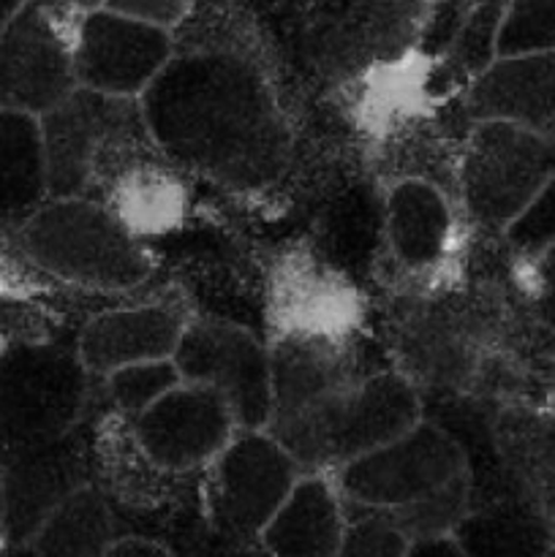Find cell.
<instances>
[{"instance_id":"cell-1","label":"cell","mask_w":555,"mask_h":557,"mask_svg":"<svg viewBox=\"0 0 555 557\" xmlns=\"http://www.w3.org/2000/svg\"><path fill=\"white\" fill-rule=\"evenodd\" d=\"M166 161L237 194L272 188L292 158V131L264 71L232 49L174 52L139 98Z\"/></svg>"},{"instance_id":"cell-2","label":"cell","mask_w":555,"mask_h":557,"mask_svg":"<svg viewBox=\"0 0 555 557\" xmlns=\"http://www.w3.org/2000/svg\"><path fill=\"white\" fill-rule=\"evenodd\" d=\"M47 158L49 199H92L128 215L139 183L161 169L139 98H114L76 87L38 117Z\"/></svg>"},{"instance_id":"cell-3","label":"cell","mask_w":555,"mask_h":557,"mask_svg":"<svg viewBox=\"0 0 555 557\" xmlns=\"http://www.w3.org/2000/svg\"><path fill=\"white\" fill-rule=\"evenodd\" d=\"M272 403L264 433L303 473H335L343 435L365 381L357 354L330 332L294 330L270 346Z\"/></svg>"},{"instance_id":"cell-4","label":"cell","mask_w":555,"mask_h":557,"mask_svg":"<svg viewBox=\"0 0 555 557\" xmlns=\"http://www.w3.org/2000/svg\"><path fill=\"white\" fill-rule=\"evenodd\" d=\"M14 245L44 275L96 292H128L152 270L134 226L92 199H47L16 223Z\"/></svg>"},{"instance_id":"cell-5","label":"cell","mask_w":555,"mask_h":557,"mask_svg":"<svg viewBox=\"0 0 555 557\" xmlns=\"http://www.w3.org/2000/svg\"><path fill=\"white\" fill-rule=\"evenodd\" d=\"M87 395L90 373L76 346L16 341L0 348V455L74 435Z\"/></svg>"},{"instance_id":"cell-6","label":"cell","mask_w":555,"mask_h":557,"mask_svg":"<svg viewBox=\"0 0 555 557\" xmlns=\"http://www.w3.org/2000/svg\"><path fill=\"white\" fill-rule=\"evenodd\" d=\"M330 476L346 504L386 515H403L449 495L471 493L466 446L452 430L428 419Z\"/></svg>"},{"instance_id":"cell-7","label":"cell","mask_w":555,"mask_h":557,"mask_svg":"<svg viewBox=\"0 0 555 557\" xmlns=\"http://www.w3.org/2000/svg\"><path fill=\"white\" fill-rule=\"evenodd\" d=\"M460 196L477 223H506L555 177V139L511 123H473L460 158Z\"/></svg>"},{"instance_id":"cell-8","label":"cell","mask_w":555,"mask_h":557,"mask_svg":"<svg viewBox=\"0 0 555 557\" xmlns=\"http://www.w3.org/2000/svg\"><path fill=\"white\" fill-rule=\"evenodd\" d=\"M76 16L60 0H27L0 25V109L41 117L76 90Z\"/></svg>"},{"instance_id":"cell-9","label":"cell","mask_w":555,"mask_h":557,"mask_svg":"<svg viewBox=\"0 0 555 557\" xmlns=\"http://www.w3.org/2000/svg\"><path fill=\"white\" fill-rule=\"evenodd\" d=\"M172 362L183 384L215 389L243 433L267 428L272 403L270 346L254 332L229 321H188Z\"/></svg>"},{"instance_id":"cell-10","label":"cell","mask_w":555,"mask_h":557,"mask_svg":"<svg viewBox=\"0 0 555 557\" xmlns=\"http://www.w3.org/2000/svg\"><path fill=\"white\" fill-rule=\"evenodd\" d=\"M207 473L212 525L232 539L259 542L267 522L303 476V468L264 430H239L212 466H207Z\"/></svg>"},{"instance_id":"cell-11","label":"cell","mask_w":555,"mask_h":557,"mask_svg":"<svg viewBox=\"0 0 555 557\" xmlns=\"http://www.w3.org/2000/svg\"><path fill=\"white\" fill-rule=\"evenodd\" d=\"M172 54L174 38L161 27L114 14L109 9L85 11L76 16V87L114 98H141Z\"/></svg>"},{"instance_id":"cell-12","label":"cell","mask_w":555,"mask_h":557,"mask_svg":"<svg viewBox=\"0 0 555 557\" xmlns=\"http://www.w3.org/2000/svg\"><path fill=\"white\" fill-rule=\"evenodd\" d=\"M239 433L229 403L215 389L180 384L131 419L139 455L161 473H188L212 466Z\"/></svg>"},{"instance_id":"cell-13","label":"cell","mask_w":555,"mask_h":557,"mask_svg":"<svg viewBox=\"0 0 555 557\" xmlns=\"http://www.w3.org/2000/svg\"><path fill=\"white\" fill-rule=\"evenodd\" d=\"M0 482H3L0 547L22 549L69 495L90 484L79 438L74 433L58 444L5 451L0 455Z\"/></svg>"},{"instance_id":"cell-14","label":"cell","mask_w":555,"mask_h":557,"mask_svg":"<svg viewBox=\"0 0 555 557\" xmlns=\"http://www.w3.org/2000/svg\"><path fill=\"white\" fill-rule=\"evenodd\" d=\"M473 123L498 120L555 139V52L495 58L466 90Z\"/></svg>"},{"instance_id":"cell-15","label":"cell","mask_w":555,"mask_h":557,"mask_svg":"<svg viewBox=\"0 0 555 557\" xmlns=\"http://www.w3.org/2000/svg\"><path fill=\"white\" fill-rule=\"evenodd\" d=\"M185 324V315L172 305L103 310L82 326L76 351L87 373L107 379L128 364L172 359Z\"/></svg>"},{"instance_id":"cell-16","label":"cell","mask_w":555,"mask_h":557,"mask_svg":"<svg viewBox=\"0 0 555 557\" xmlns=\"http://www.w3.org/2000/svg\"><path fill=\"white\" fill-rule=\"evenodd\" d=\"M346 509L330 473H303L261 531L267 557H337Z\"/></svg>"},{"instance_id":"cell-17","label":"cell","mask_w":555,"mask_h":557,"mask_svg":"<svg viewBox=\"0 0 555 557\" xmlns=\"http://www.w3.org/2000/svg\"><path fill=\"white\" fill-rule=\"evenodd\" d=\"M490 441L511 487L555 528V413L504 408L493 419Z\"/></svg>"},{"instance_id":"cell-18","label":"cell","mask_w":555,"mask_h":557,"mask_svg":"<svg viewBox=\"0 0 555 557\" xmlns=\"http://www.w3.org/2000/svg\"><path fill=\"white\" fill-rule=\"evenodd\" d=\"M400 351L406 373L411 370L428 384L462 386L482 357V335L471 315L441 302L417 310L403 324Z\"/></svg>"},{"instance_id":"cell-19","label":"cell","mask_w":555,"mask_h":557,"mask_svg":"<svg viewBox=\"0 0 555 557\" xmlns=\"http://www.w3.org/2000/svg\"><path fill=\"white\" fill-rule=\"evenodd\" d=\"M384 228L392 256L411 272L435 270L449 253L455 218L430 180H397L386 194Z\"/></svg>"},{"instance_id":"cell-20","label":"cell","mask_w":555,"mask_h":557,"mask_svg":"<svg viewBox=\"0 0 555 557\" xmlns=\"http://www.w3.org/2000/svg\"><path fill=\"white\" fill-rule=\"evenodd\" d=\"M462 557H550L555 528L517 490L473 500L452 531Z\"/></svg>"},{"instance_id":"cell-21","label":"cell","mask_w":555,"mask_h":557,"mask_svg":"<svg viewBox=\"0 0 555 557\" xmlns=\"http://www.w3.org/2000/svg\"><path fill=\"white\" fill-rule=\"evenodd\" d=\"M49 199L47 158L36 114L0 109V221H16Z\"/></svg>"},{"instance_id":"cell-22","label":"cell","mask_w":555,"mask_h":557,"mask_svg":"<svg viewBox=\"0 0 555 557\" xmlns=\"http://www.w3.org/2000/svg\"><path fill=\"white\" fill-rule=\"evenodd\" d=\"M118 544L112 509L98 487L85 484L47 517L25 549L30 557H103Z\"/></svg>"},{"instance_id":"cell-23","label":"cell","mask_w":555,"mask_h":557,"mask_svg":"<svg viewBox=\"0 0 555 557\" xmlns=\"http://www.w3.org/2000/svg\"><path fill=\"white\" fill-rule=\"evenodd\" d=\"M428 0H357L346 36L365 54H390L406 47L422 22Z\"/></svg>"},{"instance_id":"cell-24","label":"cell","mask_w":555,"mask_h":557,"mask_svg":"<svg viewBox=\"0 0 555 557\" xmlns=\"http://www.w3.org/2000/svg\"><path fill=\"white\" fill-rule=\"evenodd\" d=\"M498 58L522 52H555V0H504Z\"/></svg>"},{"instance_id":"cell-25","label":"cell","mask_w":555,"mask_h":557,"mask_svg":"<svg viewBox=\"0 0 555 557\" xmlns=\"http://www.w3.org/2000/svg\"><path fill=\"white\" fill-rule=\"evenodd\" d=\"M103 384H107V392L118 411L134 419L141 411H147L152 403L161 400L166 392H172L174 386L183 384V379H180L172 359H158V362L128 364V368L114 370L103 379Z\"/></svg>"},{"instance_id":"cell-26","label":"cell","mask_w":555,"mask_h":557,"mask_svg":"<svg viewBox=\"0 0 555 557\" xmlns=\"http://www.w3.org/2000/svg\"><path fill=\"white\" fill-rule=\"evenodd\" d=\"M346 533L337 557H408L411 539L379 509H365L343 500Z\"/></svg>"},{"instance_id":"cell-27","label":"cell","mask_w":555,"mask_h":557,"mask_svg":"<svg viewBox=\"0 0 555 557\" xmlns=\"http://www.w3.org/2000/svg\"><path fill=\"white\" fill-rule=\"evenodd\" d=\"M506 245L520 261H533L555 245V177L506 223Z\"/></svg>"},{"instance_id":"cell-28","label":"cell","mask_w":555,"mask_h":557,"mask_svg":"<svg viewBox=\"0 0 555 557\" xmlns=\"http://www.w3.org/2000/svg\"><path fill=\"white\" fill-rule=\"evenodd\" d=\"M196 0H107L103 9L172 33L174 27L188 20Z\"/></svg>"},{"instance_id":"cell-29","label":"cell","mask_w":555,"mask_h":557,"mask_svg":"<svg viewBox=\"0 0 555 557\" xmlns=\"http://www.w3.org/2000/svg\"><path fill=\"white\" fill-rule=\"evenodd\" d=\"M526 292L539 324L555 332V245L526 264Z\"/></svg>"},{"instance_id":"cell-30","label":"cell","mask_w":555,"mask_h":557,"mask_svg":"<svg viewBox=\"0 0 555 557\" xmlns=\"http://www.w3.org/2000/svg\"><path fill=\"white\" fill-rule=\"evenodd\" d=\"M103 557H174L166 547L161 544L150 542V539H139V536H128V539H118L112 549H109Z\"/></svg>"},{"instance_id":"cell-31","label":"cell","mask_w":555,"mask_h":557,"mask_svg":"<svg viewBox=\"0 0 555 557\" xmlns=\"http://www.w3.org/2000/svg\"><path fill=\"white\" fill-rule=\"evenodd\" d=\"M408 557H462L457 544L449 536L444 539H428V542H417L408 549Z\"/></svg>"},{"instance_id":"cell-32","label":"cell","mask_w":555,"mask_h":557,"mask_svg":"<svg viewBox=\"0 0 555 557\" xmlns=\"http://www.w3.org/2000/svg\"><path fill=\"white\" fill-rule=\"evenodd\" d=\"M25 3L27 0H0V25H5L16 11L25 9Z\"/></svg>"},{"instance_id":"cell-33","label":"cell","mask_w":555,"mask_h":557,"mask_svg":"<svg viewBox=\"0 0 555 557\" xmlns=\"http://www.w3.org/2000/svg\"><path fill=\"white\" fill-rule=\"evenodd\" d=\"M60 3H65L69 9H74L76 14H85V11L103 9V3H107V0H60Z\"/></svg>"},{"instance_id":"cell-34","label":"cell","mask_w":555,"mask_h":557,"mask_svg":"<svg viewBox=\"0 0 555 557\" xmlns=\"http://www.w3.org/2000/svg\"><path fill=\"white\" fill-rule=\"evenodd\" d=\"M0 557H30L25 549H9V547H0Z\"/></svg>"},{"instance_id":"cell-35","label":"cell","mask_w":555,"mask_h":557,"mask_svg":"<svg viewBox=\"0 0 555 557\" xmlns=\"http://www.w3.org/2000/svg\"><path fill=\"white\" fill-rule=\"evenodd\" d=\"M0 539H3V482H0Z\"/></svg>"},{"instance_id":"cell-36","label":"cell","mask_w":555,"mask_h":557,"mask_svg":"<svg viewBox=\"0 0 555 557\" xmlns=\"http://www.w3.org/2000/svg\"><path fill=\"white\" fill-rule=\"evenodd\" d=\"M550 557H555V542H553V549H550Z\"/></svg>"},{"instance_id":"cell-37","label":"cell","mask_w":555,"mask_h":557,"mask_svg":"<svg viewBox=\"0 0 555 557\" xmlns=\"http://www.w3.org/2000/svg\"><path fill=\"white\" fill-rule=\"evenodd\" d=\"M264 557H267V555H264Z\"/></svg>"}]
</instances>
